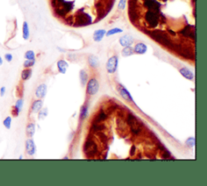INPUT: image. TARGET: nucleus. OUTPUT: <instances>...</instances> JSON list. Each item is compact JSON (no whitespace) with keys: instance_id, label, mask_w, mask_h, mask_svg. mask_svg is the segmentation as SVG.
I'll use <instances>...</instances> for the list:
<instances>
[{"instance_id":"obj_37","label":"nucleus","mask_w":207,"mask_h":186,"mask_svg":"<svg viewBox=\"0 0 207 186\" xmlns=\"http://www.w3.org/2000/svg\"><path fill=\"white\" fill-rule=\"evenodd\" d=\"M135 154H136V146L135 145H133V146H132L131 149H130V155H131V156H133Z\"/></svg>"},{"instance_id":"obj_34","label":"nucleus","mask_w":207,"mask_h":186,"mask_svg":"<svg viewBox=\"0 0 207 186\" xmlns=\"http://www.w3.org/2000/svg\"><path fill=\"white\" fill-rule=\"evenodd\" d=\"M161 155H162V158L163 159H168L171 157V153H170V151L168 150H167V149H164V150H161Z\"/></svg>"},{"instance_id":"obj_19","label":"nucleus","mask_w":207,"mask_h":186,"mask_svg":"<svg viewBox=\"0 0 207 186\" xmlns=\"http://www.w3.org/2000/svg\"><path fill=\"white\" fill-rule=\"evenodd\" d=\"M106 129V126L105 125H104V122L103 123H97V122H92V125H91V128H90V130H91V131L93 133H96V134H97V133H100V132H103L104 130Z\"/></svg>"},{"instance_id":"obj_7","label":"nucleus","mask_w":207,"mask_h":186,"mask_svg":"<svg viewBox=\"0 0 207 186\" xmlns=\"http://www.w3.org/2000/svg\"><path fill=\"white\" fill-rule=\"evenodd\" d=\"M92 24V18L87 13H80L76 18V24L78 26H86Z\"/></svg>"},{"instance_id":"obj_25","label":"nucleus","mask_w":207,"mask_h":186,"mask_svg":"<svg viewBox=\"0 0 207 186\" xmlns=\"http://www.w3.org/2000/svg\"><path fill=\"white\" fill-rule=\"evenodd\" d=\"M32 71L31 68H25L24 70H23V71L21 72V79L24 81L26 80H28L30 78L32 77Z\"/></svg>"},{"instance_id":"obj_27","label":"nucleus","mask_w":207,"mask_h":186,"mask_svg":"<svg viewBox=\"0 0 207 186\" xmlns=\"http://www.w3.org/2000/svg\"><path fill=\"white\" fill-rule=\"evenodd\" d=\"M29 28H28V24L27 22H24L23 24V37L24 40H28L29 38Z\"/></svg>"},{"instance_id":"obj_32","label":"nucleus","mask_w":207,"mask_h":186,"mask_svg":"<svg viewBox=\"0 0 207 186\" xmlns=\"http://www.w3.org/2000/svg\"><path fill=\"white\" fill-rule=\"evenodd\" d=\"M24 57L28 60H34L35 59V53L32 50H28L24 54Z\"/></svg>"},{"instance_id":"obj_2","label":"nucleus","mask_w":207,"mask_h":186,"mask_svg":"<svg viewBox=\"0 0 207 186\" xmlns=\"http://www.w3.org/2000/svg\"><path fill=\"white\" fill-rule=\"evenodd\" d=\"M98 146L95 140L91 138L86 140L84 145V151L88 158H93L98 153Z\"/></svg>"},{"instance_id":"obj_1","label":"nucleus","mask_w":207,"mask_h":186,"mask_svg":"<svg viewBox=\"0 0 207 186\" xmlns=\"http://www.w3.org/2000/svg\"><path fill=\"white\" fill-rule=\"evenodd\" d=\"M149 35L152 37L153 40H155V42H159L161 45L167 47H172L173 44L171 42V40L169 39L168 36L163 31L161 30H154L149 32Z\"/></svg>"},{"instance_id":"obj_17","label":"nucleus","mask_w":207,"mask_h":186,"mask_svg":"<svg viewBox=\"0 0 207 186\" xmlns=\"http://www.w3.org/2000/svg\"><path fill=\"white\" fill-rule=\"evenodd\" d=\"M57 66H58V71H59L60 74H62V75H65L67 71V69L69 67V64L66 61L63 59H61L58 61V63H57Z\"/></svg>"},{"instance_id":"obj_41","label":"nucleus","mask_w":207,"mask_h":186,"mask_svg":"<svg viewBox=\"0 0 207 186\" xmlns=\"http://www.w3.org/2000/svg\"><path fill=\"white\" fill-rule=\"evenodd\" d=\"M19 159H23V155H20V156L19 157Z\"/></svg>"},{"instance_id":"obj_3","label":"nucleus","mask_w":207,"mask_h":186,"mask_svg":"<svg viewBox=\"0 0 207 186\" xmlns=\"http://www.w3.org/2000/svg\"><path fill=\"white\" fill-rule=\"evenodd\" d=\"M87 88H86V93L87 95L92 96L97 94L100 89V83L98 81V79L95 77H92L88 79V83L86 84Z\"/></svg>"},{"instance_id":"obj_12","label":"nucleus","mask_w":207,"mask_h":186,"mask_svg":"<svg viewBox=\"0 0 207 186\" xmlns=\"http://www.w3.org/2000/svg\"><path fill=\"white\" fill-rule=\"evenodd\" d=\"M46 93H47V85L46 83H41L36 87L35 95L37 99H43L46 95Z\"/></svg>"},{"instance_id":"obj_13","label":"nucleus","mask_w":207,"mask_h":186,"mask_svg":"<svg viewBox=\"0 0 207 186\" xmlns=\"http://www.w3.org/2000/svg\"><path fill=\"white\" fill-rule=\"evenodd\" d=\"M179 72L185 79H188V80H193V79H194V74L189 68L181 67L179 70Z\"/></svg>"},{"instance_id":"obj_8","label":"nucleus","mask_w":207,"mask_h":186,"mask_svg":"<svg viewBox=\"0 0 207 186\" xmlns=\"http://www.w3.org/2000/svg\"><path fill=\"white\" fill-rule=\"evenodd\" d=\"M144 6L147 8L148 11H152L156 13H159L160 11V3L156 0H144Z\"/></svg>"},{"instance_id":"obj_4","label":"nucleus","mask_w":207,"mask_h":186,"mask_svg":"<svg viewBox=\"0 0 207 186\" xmlns=\"http://www.w3.org/2000/svg\"><path fill=\"white\" fill-rule=\"evenodd\" d=\"M145 20L150 28H155L159 23V15L152 11H147L145 14Z\"/></svg>"},{"instance_id":"obj_18","label":"nucleus","mask_w":207,"mask_h":186,"mask_svg":"<svg viewBox=\"0 0 207 186\" xmlns=\"http://www.w3.org/2000/svg\"><path fill=\"white\" fill-rule=\"evenodd\" d=\"M147 51V46L142 42L137 43L133 48V52L137 54H144Z\"/></svg>"},{"instance_id":"obj_35","label":"nucleus","mask_w":207,"mask_h":186,"mask_svg":"<svg viewBox=\"0 0 207 186\" xmlns=\"http://www.w3.org/2000/svg\"><path fill=\"white\" fill-rule=\"evenodd\" d=\"M126 0H120L119 3H118V9L119 10H124L126 7Z\"/></svg>"},{"instance_id":"obj_33","label":"nucleus","mask_w":207,"mask_h":186,"mask_svg":"<svg viewBox=\"0 0 207 186\" xmlns=\"http://www.w3.org/2000/svg\"><path fill=\"white\" fill-rule=\"evenodd\" d=\"M35 62H36L35 59L34 60L26 59V61L24 62V68H31L32 66H33L35 65Z\"/></svg>"},{"instance_id":"obj_22","label":"nucleus","mask_w":207,"mask_h":186,"mask_svg":"<svg viewBox=\"0 0 207 186\" xmlns=\"http://www.w3.org/2000/svg\"><path fill=\"white\" fill-rule=\"evenodd\" d=\"M106 31L104 29H98L93 33V40L96 42H100L104 37L105 36Z\"/></svg>"},{"instance_id":"obj_39","label":"nucleus","mask_w":207,"mask_h":186,"mask_svg":"<svg viewBox=\"0 0 207 186\" xmlns=\"http://www.w3.org/2000/svg\"><path fill=\"white\" fill-rule=\"evenodd\" d=\"M168 32H169L171 35H172V36H176V32H174V31H172V30L169 29V30H168Z\"/></svg>"},{"instance_id":"obj_11","label":"nucleus","mask_w":207,"mask_h":186,"mask_svg":"<svg viewBox=\"0 0 207 186\" xmlns=\"http://www.w3.org/2000/svg\"><path fill=\"white\" fill-rule=\"evenodd\" d=\"M134 42V39L132 36L130 35H124V36L121 37L119 39V43L120 45L123 47H126V46H131Z\"/></svg>"},{"instance_id":"obj_9","label":"nucleus","mask_w":207,"mask_h":186,"mask_svg":"<svg viewBox=\"0 0 207 186\" xmlns=\"http://www.w3.org/2000/svg\"><path fill=\"white\" fill-rule=\"evenodd\" d=\"M180 33L185 37H189L192 38L193 40H195V28L193 26H185V28L180 32Z\"/></svg>"},{"instance_id":"obj_24","label":"nucleus","mask_w":207,"mask_h":186,"mask_svg":"<svg viewBox=\"0 0 207 186\" xmlns=\"http://www.w3.org/2000/svg\"><path fill=\"white\" fill-rule=\"evenodd\" d=\"M79 79L81 85L83 87L86 86L87 83H88V79H89V75H88V72L86 71L85 70H81L79 72Z\"/></svg>"},{"instance_id":"obj_31","label":"nucleus","mask_w":207,"mask_h":186,"mask_svg":"<svg viewBox=\"0 0 207 186\" xmlns=\"http://www.w3.org/2000/svg\"><path fill=\"white\" fill-rule=\"evenodd\" d=\"M185 143L187 145L188 147H190V148H193L194 146H195V138L193 137H189L187 140L185 141Z\"/></svg>"},{"instance_id":"obj_5","label":"nucleus","mask_w":207,"mask_h":186,"mask_svg":"<svg viewBox=\"0 0 207 186\" xmlns=\"http://www.w3.org/2000/svg\"><path fill=\"white\" fill-rule=\"evenodd\" d=\"M118 67V56H112L111 57H109L107 61V63H106V70H107V72L110 75H113V74L115 73L117 71Z\"/></svg>"},{"instance_id":"obj_10","label":"nucleus","mask_w":207,"mask_h":186,"mask_svg":"<svg viewBox=\"0 0 207 186\" xmlns=\"http://www.w3.org/2000/svg\"><path fill=\"white\" fill-rule=\"evenodd\" d=\"M25 150L27 154H28V155H30V156H32V155H34V154H36V144L34 143L33 139H32L31 138L26 141Z\"/></svg>"},{"instance_id":"obj_38","label":"nucleus","mask_w":207,"mask_h":186,"mask_svg":"<svg viewBox=\"0 0 207 186\" xmlns=\"http://www.w3.org/2000/svg\"><path fill=\"white\" fill-rule=\"evenodd\" d=\"M5 93H6V87H2L0 88V95L3 96V95H5Z\"/></svg>"},{"instance_id":"obj_28","label":"nucleus","mask_w":207,"mask_h":186,"mask_svg":"<svg viewBox=\"0 0 207 186\" xmlns=\"http://www.w3.org/2000/svg\"><path fill=\"white\" fill-rule=\"evenodd\" d=\"M123 32V30L122 28H111L110 30H108V32H106V37H110L113 36V35H115V34H118V33H122Z\"/></svg>"},{"instance_id":"obj_16","label":"nucleus","mask_w":207,"mask_h":186,"mask_svg":"<svg viewBox=\"0 0 207 186\" xmlns=\"http://www.w3.org/2000/svg\"><path fill=\"white\" fill-rule=\"evenodd\" d=\"M43 108V100L42 99H37L32 102L31 106V111L33 113H37Z\"/></svg>"},{"instance_id":"obj_6","label":"nucleus","mask_w":207,"mask_h":186,"mask_svg":"<svg viewBox=\"0 0 207 186\" xmlns=\"http://www.w3.org/2000/svg\"><path fill=\"white\" fill-rule=\"evenodd\" d=\"M117 91H118L120 95H121L125 100L129 102V103H134V100H133L131 94L126 89V87H125V86L121 84V83H118V84H117Z\"/></svg>"},{"instance_id":"obj_15","label":"nucleus","mask_w":207,"mask_h":186,"mask_svg":"<svg viewBox=\"0 0 207 186\" xmlns=\"http://www.w3.org/2000/svg\"><path fill=\"white\" fill-rule=\"evenodd\" d=\"M88 104H84L80 109L79 113V121H84L88 118L89 116V109H88Z\"/></svg>"},{"instance_id":"obj_40","label":"nucleus","mask_w":207,"mask_h":186,"mask_svg":"<svg viewBox=\"0 0 207 186\" xmlns=\"http://www.w3.org/2000/svg\"><path fill=\"white\" fill-rule=\"evenodd\" d=\"M2 57H1V56H0V66H2Z\"/></svg>"},{"instance_id":"obj_36","label":"nucleus","mask_w":207,"mask_h":186,"mask_svg":"<svg viewBox=\"0 0 207 186\" xmlns=\"http://www.w3.org/2000/svg\"><path fill=\"white\" fill-rule=\"evenodd\" d=\"M4 57H5L6 61H8V62H11V61H12V59H13V56H12V54H6L5 56H4Z\"/></svg>"},{"instance_id":"obj_26","label":"nucleus","mask_w":207,"mask_h":186,"mask_svg":"<svg viewBox=\"0 0 207 186\" xmlns=\"http://www.w3.org/2000/svg\"><path fill=\"white\" fill-rule=\"evenodd\" d=\"M133 54H134V52H133V48H132L131 46H126V47H124V49L122 51V56L126 57L133 55Z\"/></svg>"},{"instance_id":"obj_21","label":"nucleus","mask_w":207,"mask_h":186,"mask_svg":"<svg viewBox=\"0 0 207 186\" xmlns=\"http://www.w3.org/2000/svg\"><path fill=\"white\" fill-rule=\"evenodd\" d=\"M23 105H24V100L23 99H19L18 100L16 101V105L13 108V111H12V113L14 114V116L17 117L20 114V113L22 110Z\"/></svg>"},{"instance_id":"obj_30","label":"nucleus","mask_w":207,"mask_h":186,"mask_svg":"<svg viewBox=\"0 0 207 186\" xmlns=\"http://www.w3.org/2000/svg\"><path fill=\"white\" fill-rule=\"evenodd\" d=\"M12 119L11 117H7L6 118L4 119L3 121V125L5 126V128L7 130H10L11 127H12Z\"/></svg>"},{"instance_id":"obj_14","label":"nucleus","mask_w":207,"mask_h":186,"mask_svg":"<svg viewBox=\"0 0 207 186\" xmlns=\"http://www.w3.org/2000/svg\"><path fill=\"white\" fill-rule=\"evenodd\" d=\"M108 119V113L105 111H104L103 109L100 110L99 113L96 115H95L93 119V122L97 123H103Z\"/></svg>"},{"instance_id":"obj_23","label":"nucleus","mask_w":207,"mask_h":186,"mask_svg":"<svg viewBox=\"0 0 207 186\" xmlns=\"http://www.w3.org/2000/svg\"><path fill=\"white\" fill-rule=\"evenodd\" d=\"M35 132H36V125L35 123L33 122H30L27 125L26 127V134H27V136L28 138H32L35 135Z\"/></svg>"},{"instance_id":"obj_20","label":"nucleus","mask_w":207,"mask_h":186,"mask_svg":"<svg viewBox=\"0 0 207 186\" xmlns=\"http://www.w3.org/2000/svg\"><path fill=\"white\" fill-rule=\"evenodd\" d=\"M88 62L90 67L93 68V69H96L100 66V60L95 55L89 56L88 58Z\"/></svg>"},{"instance_id":"obj_29","label":"nucleus","mask_w":207,"mask_h":186,"mask_svg":"<svg viewBox=\"0 0 207 186\" xmlns=\"http://www.w3.org/2000/svg\"><path fill=\"white\" fill-rule=\"evenodd\" d=\"M37 113L38 119H39V120H44V119L47 117V115H48V109H46V108H45V109L42 108Z\"/></svg>"}]
</instances>
